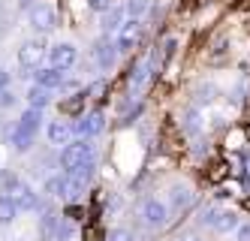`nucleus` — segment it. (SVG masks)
Here are the masks:
<instances>
[{
	"instance_id": "f257e3e1",
	"label": "nucleus",
	"mask_w": 250,
	"mask_h": 241,
	"mask_svg": "<svg viewBox=\"0 0 250 241\" xmlns=\"http://www.w3.org/2000/svg\"><path fill=\"white\" fill-rule=\"evenodd\" d=\"M40 121H42V109H33V106H27V112H24L19 121H15L12 133H9V142H12V148H15L19 154L30 151V145L37 142Z\"/></svg>"
},
{
	"instance_id": "f03ea898",
	"label": "nucleus",
	"mask_w": 250,
	"mask_h": 241,
	"mask_svg": "<svg viewBox=\"0 0 250 241\" xmlns=\"http://www.w3.org/2000/svg\"><path fill=\"white\" fill-rule=\"evenodd\" d=\"M87 160H94V142L82 136L79 142H66L63 145V151H61V169L63 172H73V169H79V166L87 163Z\"/></svg>"
},
{
	"instance_id": "7ed1b4c3",
	"label": "nucleus",
	"mask_w": 250,
	"mask_h": 241,
	"mask_svg": "<svg viewBox=\"0 0 250 241\" xmlns=\"http://www.w3.org/2000/svg\"><path fill=\"white\" fill-rule=\"evenodd\" d=\"M27 18H30V27L40 30V33H48V30L58 27V12L51 3H33L27 9Z\"/></svg>"
},
{
	"instance_id": "20e7f679",
	"label": "nucleus",
	"mask_w": 250,
	"mask_h": 241,
	"mask_svg": "<svg viewBox=\"0 0 250 241\" xmlns=\"http://www.w3.org/2000/svg\"><path fill=\"white\" fill-rule=\"evenodd\" d=\"M142 220H145V226L151 229H163L169 223V205L160 199H148L145 205H142Z\"/></svg>"
},
{
	"instance_id": "39448f33",
	"label": "nucleus",
	"mask_w": 250,
	"mask_h": 241,
	"mask_svg": "<svg viewBox=\"0 0 250 241\" xmlns=\"http://www.w3.org/2000/svg\"><path fill=\"white\" fill-rule=\"evenodd\" d=\"M103 127H105V115H103V109H94V112H87V115H82L79 121H76V133L79 136H84V139H91V136H97V133H103Z\"/></svg>"
},
{
	"instance_id": "423d86ee",
	"label": "nucleus",
	"mask_w": 250,
	"mask_h": 241,
	"mask_svg": "<svg viewBox=\"0 0 250 241\" xmlns=\"http://www.w3.org/2000/svg\"><path fill=\"white\" fill-rule=\"evenodd\" d=\"M139 36H142V24H139V18H127V22L121 24V30L115 33V43L121 51H133V45L139 43Z\"/></svg>"
},
{
	"instance_id": "0eeeda50",
	"label": "nucleus",
	"mask_w": 250,
	"mask_h": 241,
	"mask_svg": "<svg viewBox=\"0 0 250 241\" xmlns=\"http://www.w3.org/2000/svg\"><path fill=\"white\" fill-rule=\"evenodd\" d=\"M48 61H51V66L69 69V66L79 61V51H76L73 43H58V45H51V48H48Z\"/></svg>"
},
{
	"instance_id": "6e6552de",
	"label": "nucleus",
	"mask_w": 250,
	"mask_h": 241,
	"mask_svg": "<svg viewBox=\"0 0 250 241\" xmlns=\"http://www.w3.org/2000/svg\"><path fill=\"white\" fill-rule=\"evenodd\" d=\"M42 43L40 40H27V43H21V48H19V64L24 66V69H37L40 66V61H42Z\"/></svg>"
},
{
	"instance_id": "1a4fd4ad",
	"label": "nucleus",
	"mask_w": 250,
	"mask_h": 241,
	"mask_svg": "<svg viewBox=\"0 0 250 241\" xmlns=\"http://www.w3.org/2000/svg\"><path fill=\"white\" fill-rule=\"evenodd\" d=\"M118 43H112V40H103V43H97V64H100V69L103 72H112L115 69V64H118Z\"/></svg>"
},
{
	"instance_id": "9d476101",
	"label": "nucleus",
	"mask_w": 250,
	"mask_h": 241,
	"mask_svg": "<svg viewBox=\"0 0 250 241\" xmlns=\"http://www.w3.org/2000/svg\"><path fill=\"white\" fill-rule=\"evenodd\" d=\"M124 22H127V6H112V9H105V12H103L100 27H103L105 36H115V33L121 30Z\"/></svg>"
},
{
	"instance_id": "9b49d317",
	"label": "nucleus",
	"mask_w": 250,
	"mask_h": 241,
	"mask_svg": "<svg viewBox=\"0 0 250 241\" xmlns=\"http://www.w3.org/2000/svg\"><path fill=\"white\" fill-rule=\"evenodd\" d=\"M37 85L55 90V88H63L66 85V69L61 66H45V69H37Z\"/></svg>"
},
{
	"instance_id": "f8f14e48",
	"label": "nucleus",
	"mask_w": 250,
	"mask_h": 241,
	"mask_svg": "<svg viewBox=\"0 0 250 241\" xmlns=\"http://www.w3.org/2000/svg\"><path fill=\"white\" fill-rule=\"evenodd\" d=\"M181 130L187 136H199L202 133V112H199V106H193V109H187V112H181Z\"/></svg>"
},
{
	"instance_id": "ddd939ff",
	"label": "nucleus",
	"mask_w": 250,
	"mask_h": 241,
	"mask_svg": "<svg viewBox=\"0 0 250 241\" xmlns=\"http://www.w3.org/2000/svg\"><path fill=\"white\" fill-rule=\"evenodd\" d=\"M169 205H172V211H187L193 205V190L190 187H181V184H175V187L169 190Z\"/></svg>"
},
{
	"instance_id": "4468645a",
	"label": "nucleus",
	"mask_w": 250,
	"mask_h": 241,
	"mask_svg": "<svg viewBox=\"0 0 250 241\" xmlns=\"http://www.w3.org/2000/svg\"><path fill=\"white\" fill-rule=\"evenodd\" d=\"M12 199H15V205L21 211H37L40 208V196L33 193V187H27V184H21V187L12 193Z\"/></svg>"
},
{
	"instance_id": "2eb2a0df",
	"label": "nucleus",
	"mask_w": 250,
	"mask_h": 241,
	"mask_svg": "<svg viewBox=\"0 0 250 241\" xmlns=\"http://www.w3.org/2000/svg\"><path fill=\"white\" fill-rule=\"evenodd\" d=\"M69 136H73V127H69L66 121L58 118V121H51V124H48V142H51V145H66Z\"/></svg>"
},
{
	"instance_id": "dca6fc26",
	"label": "nucleus",
	"mask_w": 250,
	"mask_h": 241,
	"mask_svg": "<svg viewBox=\"0 0 250 241\" xmlns=\"http://www.w3.org/2000/svg\"><path fill=\"white\" fill-rule=\"evenodd\" d=\"M19 205H15V199L6 196V193H0V226H9L15 217H19Z\"/></svg>"
},
{
	"instance_id": "f3484780",
	"label": "nucleus",
	"mask_w": 250,
	"mask_h": 241,
	"mask_svg": "<svg viewBox=\"0 0 250 241\" xmlns=\"http://www.w3.org/2000/svg\"><path fill=\"white\" fill-rule=\"evenodd\" d=\"M223 211H226V208H223V202H208V205L199 211V226H211V229H214V223L220 220Z\"/></svg>"
},
{
	"instance_id": "a211bd4d",
	"label": "nucleus",
	"mask_w": 250,
	"mask_h": 241,
	"mask_svg": "<svg viewBox=\"0 0 250 241\" xmlns=\"http://www.w3.org/2000/svg\"><path fill=\"white\" fill-rule=\"evenodd\" d=\"M87 97H91L87 90H76V94L69 97V100L61 103V112H63V115H79L82 109H84V103H87Z\"/></svg>"
},
{
	"instance_id": "6ab92c4d",
	"label": "nucleus",
	"mask_w": 250,
	"mask_h": 241,
	"mask_svg": "<svg viewBox=\"0 0 250 241\" xmlns=\"http://www.w3.org/2000/svg\"><path fill=\"white\" fill-rule=\"evenodd\" d=\"M27 103H30L33 109H45V106L51 103L48 88H42V85H30V90H27Z\"/></svg>"
},
{
	"instance_id": "aec40b11",
	"label": "nucleus",
	"mask_w": 250,
	"mask_h": 241,
	"mask_svg": "<svg viewBox=\"0 0 250 241\" xmlns=\"http://www.w3.org/2000/svg\"><path fill=\"white\" fill-rule=\"evenodd\" d=\"M19 187H21V178H19V175H15L12 169H0V193L12 196Z\"/></svg>"
},
{
	"instance_id": "412c9836",
	"label": "nucleus",
	"mask_w": 250,
	"mask_h": 241,
	"mask_svg": "<svg viewBox=\"0 0 250 241\" xmlns=\"http://www.w3.org/2000/svg\"><path fill=\"white\" fill-rule=\"evenodd\" d=\"M238 226H241V220H238V214H235V211H223V214H220V220L214 223V229H217V232H235Z\"/></svg>"
},
{
	"instance_id": "4be33fe9",
	"label": "nucleus",
	"mask_w": 250,
	"mask_h": 241,
	"mask_svg": "<svg viewBox=\"0 0 250 241\" xmlns=\"http://www.w3.org/2000/svg\"><path fill=\"white\" fill-rule=\"evenodd\" d=\"M217 100V88L214 85H199L196 88V106H211Z\"/></svg>"
},
{
	"instance_id": "5701e85b",
	"label": "nucleus",
	"mask_w": 250,
	"mask_h": 241,
	"mask_svg": "<svg viewBox=\"0 0 250 241\" xmlns=\"http://www.w3.org/2000/svg\"><path fill=\"white\" fill-rule=\"evenodd\" d=\"M145 9H148V0H127V15L130 18H139Z\"/></svg>"
},
{
	"instance_id": "b1692460",
	"label": "nucleus",
	"mask_w": 250,
	"mask_h": 241,
	"mask_svg": "<svg viewBox=\"0 0 250 241\" xmlns=\"http://www.w3.org/2000/svg\"><path fill=\"white\" fill-rule=\"evenodd\" d=\"M103 241H133V235H130L127 229H112V232L105 235Z\"/></svg>"
},
{
	"instance_id": "393cba45",
	"label": "nucleus",
	"mask_w": 250,
	"mask_h": 241,
	"mask_svg": "<svg viewBox=\"0 0 250 241\" xmlns=\"http://www.w3.org/2000/svg\"><path fill=\"white\" fill-rule=\"evenodd\" d=\"M87 6L97 9V12H105V9H112V6H115V0H87Z\"/></svg>"
},
{
	"instance_id": "a878e982",
	"label": "nucleus",
	"mask_w": 250,
	"mask_h": 241,
	"mask_svg": "<svg viewBox=\"0 0 250 241\" xmlns=\"http://www.w3.org/2000/svg\"><path fill=\"white\" fill-rule=\"evenodd\" d=\"M15 103V97H12V90L9 88H0V109H9Z\"/></svg>"
},
{
	"instance_id": "bb28decb",
	"label": "nucleus",
	"mask_w": 250,
	"mask_h": 241,
	"mask_svg": "<svg viewBox=\"0 0 250 241\" xmlns=\"http://www.w3.org/2000/svg\"><path fill=\"white\" fill-rule=\"evenodd\" d=\"M235 238H238V241H250V223H241V226L235 229Z\"/></svg>"
},
{
	"instance_id": "cd10ccee",
	"label": "nucleus",
	"mask_w": 250,
	"mask_h": 241,
	"mask_svg": "<svg viewBox=\"0 0 250 241\" xmlns=\"http://www.w3.org/2000/svg\"><path fill=\"white\" fill-rule=\"evenodd\" d=\"M223 175H226V166H223V163H214V166H211V178H214V181H220Z\"/></svg>"
},
{
	"instance_id": "c85d7f7f",
	"label": "nucleus",
	"mask_w": 250,
	"mask_h": 241,
	"mask_svg": "<svg viewBox=\"0 0 250 241\" xmlns=\"http://www.w3.org/2000/svg\"><path fill=\"white\" fill-rule=\"evenodd\" d=\"M9 85H12V72L0 66V88H9Z\"/></svg>"
}]
</instances>
